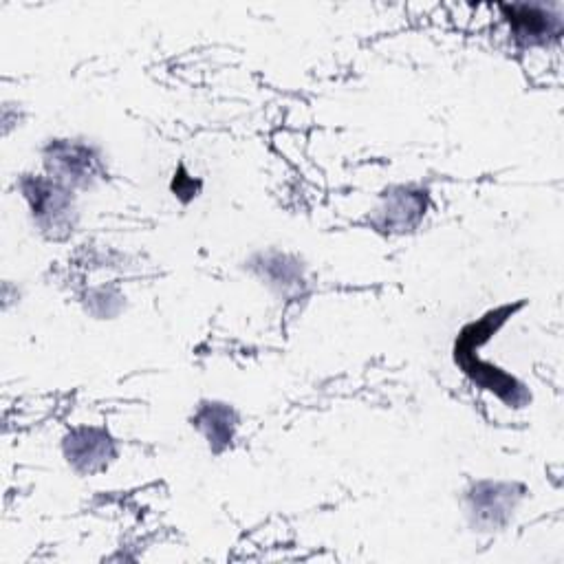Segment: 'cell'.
I'll use <instances>...</instances> for the list:
<instances>
[{"instance_id": "obj_1", "label": "cell", "mask_w": 564, "mask_h": 564, "mask_svg": "<svg viewBox=\"0 0 564 564\" xmlns=\"http://www.w3.org/2000/svg\"><path fill=\"white\" fill-rule=\"evenodd\" d=\"M512 27V36L525 45H545L549 38H560L562 18L556 7L545 5H505L501 7Z\"/></svg>"}, {"instance_id": "obj_5", "label": "cell", "mask_w": 564, "mask_h": 564, "mask_svg": "<svg viewBox=\"0 0 564 564\" xmlns=\"http://www.w3.org/2000/svg\"><path fill=\"white\" fill-rule=\"evenodd\" d=\"M199 428L205 432V437L210 439V446L214 450H221L223 446L232 441L234 432V415L230 408H225L221 404H210L203 406L199 417H197Z\"/></svg>"}, {"instance_id": "obj_2", "label": "cell", "mask_w": 564, "mask_h": 564, "mask_svg": "<svg viewBox=\"0 0 564 564\" xmlns=\"http://www.w3.org/2000/svg\"><path fill=\"white\" fill-rule=\"evenodd\" d=\"M47 166L60 181L73 183V186H89L95 175L97 159L86 146L58 141L49 148Z\"/></svg>"}, {"instance_id": "obj_7", "label": "cell", "mask_w": 564, "mask_h": 564, "mask_svg": "<svg viewBox=\"0 0 564 564\" xmlns=\"http://www.w3.org/2000/svg\"><path fill=\"white\" fill-rule=\"evenodd\" d=\"M386 212H388V223L390 227H397V230H406V227L415 225V221L423 214V203L417 197V194L412 192H399L390 197L388 205H386Z\"/></svg>"}, {"instance_id": "obj_3", "label": "cell", "mask_w": 564, "mask_h": 564, "mask_svg": "<svg viewBox=\"0 0 564 564\" xmlns=\"http://www.w3.org/2000/svg\"><path fill=\"white\" fill-rule=\"evenodd\" d=\"M25 194L31 203V210L40 223L49 227H58L71 212V197L67 190H62L58 183L45 179L25 181Z\"/></svg>"}, {"instance_id": "obj_4", "label": "cell", "mask_w": 564, "mask_h": 564, "mask_svg": "<svg viewBox=\"0 0 564 564\" xmlns=\"http://www.w3.org/2000/svg\"><path fill=\"white\" fill-rule=\"evenodd\" d=\"M86 430L75 432L73 437H69L67 441V454L69 461H73V465H84V470H93L95 461H104L102 457H108L111 454V441L108 437H104L102 432L91 430V443H86Z\"/></svg>"}, {"instance_id": "obj_6", "label": "cell", "mask_w": 564, "mask_h": 564, "mask_svg": "<svg viewBox=\"0 0 564 564\" xmlns=\"http://www.w3.org/2000/svg\"><path fill=\"white\" fill-rule=\"evenodd\" d=\"M509 494H512V485H501V483L479 485L472 494L474 512L479 514V518H487V520H492L494 514V523H496L498 516L505 514L509 507H514V501Z\"/></svg>"}]
</instances>
